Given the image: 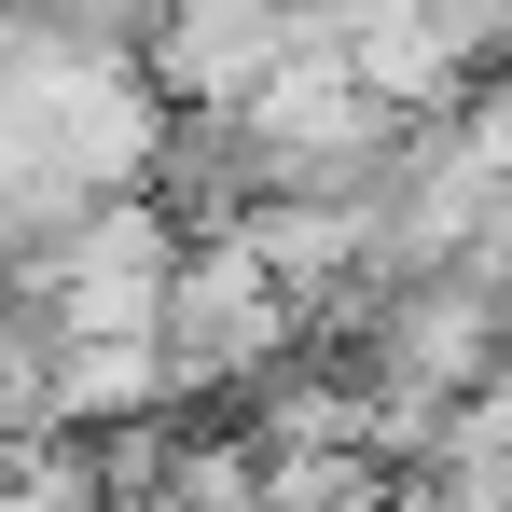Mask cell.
I'll use <instances>...</instances> for the list:
<instances>
[{
	"label": "cell",
	"instance_id": "1",
	"mask_svg": "<svg viewBox=\"0 0 512 512\" xmlns=\"http://www.w3.org/2000/svg\"><path fill=\"white\" fill-rule=\"evenodd\" d=\"M291 56H305V14H291V0H167V28H153L167 111H222V125H236Z\"/></svg>",
	"mask_w": 512,
	"mask_h": 512
}]
</instances>
